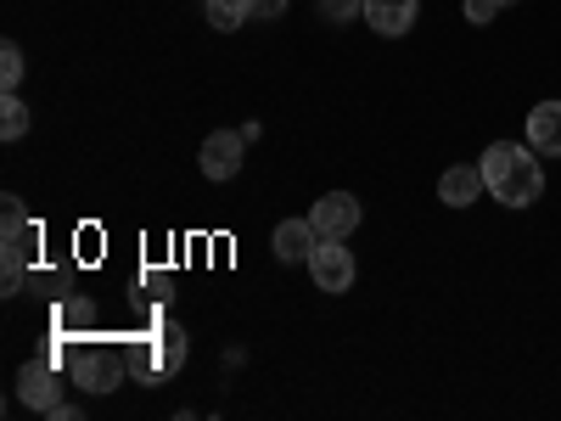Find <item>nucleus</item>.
<instances>
[{
	"label": "nucleus",
	"mask_w": 561,
	"mask_h": 421,
	"mask_svg": "<svg viewBox=\"0 0 561 421\" xmlns=\"http://www.w3.org/2000/svg\"><path fill=\"white\" fill-rule=\"evenodd\" d=\"M248 18H253V7H248V0H208V23H214L219 34H237Z\"/></svg>",
	"instance_id": "nucleus-14"
},
{
	"label": "nucleus",
	"mask_w": 561,
	"mask_h": 421,
	"mask_svg": "<svg viewBox=\"0 0 561 421\" xmlns=\"http://www.w3.org/2000/svg\"><path fill=\"white\" fill-rule=\"evenodd\" d=\"M68 365H73L79 388H90V394H113L124 377V365L113 354H96V349H68Z\"/></svg>",
	"instance_id": "nucleus-8"
},
{
	"label": "nucleus",
	"mask_w": 561,
	"mask_h": 421,
	"mask_svg": "<svg viewBox=\"0 0 561 421\" xmlns=\"http://www.w3.org/2000/svg\"><path fill=\"white\" fill-rule=\"evenodd\" d=\"M483 192H489V185H483V169H472V163H449L444 180H438V197H444L449 208H472Z\"/></svg>",
	"instance_id": "nucleus-10"
},
{
	"label": "nucleus",
	"mask_w": 561,
	"mask_h": 421,
	"mask_svg": "<svg viewBox=\"0 0 561 421\" xmlns=\"http://www.w3.org/2000/svg\"><path fill=\"white\" fill-rule=\"evenodd\" d=\"M18 399H23L28 410H45V416H51V410L62 405V377H57V365L28 360V365L18 371Z\"/></svg>",
	"instance_id": "nucleus-6"
},
{
	"label": "nucleus",
	"mask_w": 561,
	"mask_h": 421,
	"mask_svg": "<svg viewBox=\"0 0 561 421\" xmlns=\"http://www.w3.org/2000/svg\"><path fill=\"white\" fill-rule=\"evenodd\" d=\"M0 237H7V242H0L7 259H34V248H39V225L28 219V208L18 197L0 203Z\"/></svg>",
	"instance_id": "nucleus-7"
},
{
	"label": "nucleus",
	"mask_w": 561,
	"mask_h": 421,
	"mask_svg": "<svg viewBox=\"0 0 561 421\" xmlns=\"http://www.w3.org/2000/svg\"><path fill=\"white\" fill-rule=\"evenodd\" d=\"M28 135V102L18 90H7V102H0V140H23Z\"/></svg>",
	"instance_id": "nucleus-13"
},
{
	"label": "nucleus",
	"mask_w": 561,
	"mask_h": 421,
	"mask_svg": "<svg viewBox=\"0 0 561 421\" xmlns=\"http://www.w3.org/2000/svg\"><path fill=\"white\" fill-rule=\"evenodd\" d=\"M528 147L545 158H561V102L528 107Z\"/></svg>",
	"instance_id": "nucleus-12"
},
{
	"label": "nucleus",
	"mask_w": 561,
	"mask_h": 421,
	"mask_svg": "<svg viewBox=\"0 0 561 421\" xmlns=\"http://www.w3.org/2000/svg\"><path fill=\"white\" fill-rule=\"evenodd\" d=\"M415 12H421V0H365V23L377 29V34H388V39L410 34L415 29Z\"/></svg>",
	"instance_id": "nucleus-9"
},
{
	"label": "nucleus",
	"mask_w": 561,
	"mask_h": 421,
	"mask_svg": "<svg viewBox=\"0 0 561 421\" xmlns=\"http://www.w3.org/2000/svg\"><path fill=\"white\" fill-rule=\"evenodd\" d=\"M494 12H500V0H466V23H494Z\"/></svg>",
	"instance_id": "nucleus-19"
},
{
	"label": "nucleus",
	"mask_w": 561,
	"mask_h": 421,
	"mask_svg": "<svg viewBox=\"0 0 561 421\" xmlns=\"http://www.w3.org/2000/svg\"><path fill=\"white\" fill-rule=\"evenodd\" d=\"M478 169H483L489 197L505 203V208H528V203L545 197V169H539L534 147H517V140H494Z\"/></svg>",
	"instance_id": "nucleus-1"
},
{
	"label": "nucleus",
	"mask_w": 561,
	"mask_h": 421,
	"mask_svg": "<svg viewBox=\"0 0 561 421\" xmlns=\"http://www.w3.org/2000/svg\"><path fill=\"white\" fill-rule=\"evenodd\" d=\"M309 219H314L320 237H337V242H348L354 230H359V219H365V208H359V197H348V192H325V197L309 208Z\"/></svg>",
	"instance_id": "nucleus-4"
},
{
	"label": "nucleus",
	"mask_w": 561,
	"mask_h": 421,
	"mask_svg": "<svg viewBox=\"0 0 561 421\" xmlns=\"http://www.w3.org/2000/svg\"><path fill=\"white\" fill-rule=\"evenodd\" d=\"M325 23H348V18H365V0H320Z\"/></svg>",
	"instance_id": "nucleus-17"
},
{
	"label": "nucleus",
	"mask_w": 561,
	"mask_h": 421,
	"mask_svg": "<svg viewBox=\"0 0 561 421\" xmlns=\"http://www.w3.org/2000/svg\"><path fill=\"white\" fill-rule=\"evenodd\" d=\"M242 147H248L242 129H214V135L203 140V152H197L203 174H208V180H237V174H242Z\"/></svg>",
	"instance_id": "nucleus-5"
},
{
	"label": "nucleus",
	"mask_w": 561,
	"mask_h": 421,
	"mask_svg": "<svg viewBox=\"0 0 561 421\" xmlns=\"http://www.w3.org/2000/svg\"><path fill=\"white\" fill-rule=\"evenodd\" d=\"M309 275H314L320 293H348L354 287V253H348V242L320 237L314 253H309Z\"/></svg>",
	"instance_id": "nucleus-3"
},
{
	"label": "nucleus",
	"mask_w": 561,
	"mask_h": 421,
	"mask_svg": "<svg viewBox=\"0 0 561 421\" xmlns=\"http://www.w3.org/2000/svg\"><path fill=\"white\" fill-rule=\"evenodd\" d=\"M90 320H96V304H90V298H62V309H57L62 332H84Z\"/></svg>",
	"instance_id": "nucleus-15"
},
{
	"label": "nucleus",
	"mask_w": 561,
	"mask_h": 421,
	"mask_svg": "<svg viewBox=\"0 0 561 421\" xmlns=\"http://www.w3.org/2000/svg\"><path fill=\"white\" fill-rule=\"evenodd\" d=\"M180 365H185V332H180L174 320L158 326L152 338L135 343V371H140V383H163V377H174Z\"/></svg>",
	"instance_id": "nucleus-2"
},
{
	"label": "nucleus",
	"mask_w": 561,
	"mask_h": 421,
	"mask_svg": "<svg viewBox=\"0 0 561 421\" xmlns=\"http://www.w3.org/2000/svg\"><path fill=\"white\" fill-rule=\"evenodd\" d=\"M314 242H320L314 219H280L275 225V259H287V264H309Z\"/></svg>",
	"instance_id": "nucleus-11"
},
{
	"label": "nucleus",
	"mask_w": 561,
	"mask_h": 421,
	"mask_svg": "<svg viewBox=\"0 0 561 421\" xmlns=\"http://www.w3.org/2000/svg\"><path fill=\"white\" fill-rule=\"evenodd\" d=\"M0 79H7V90H18V84H23V52H18L12 39L0 45Z\"/></svg>",
	"instance_id": "nucleus-16"
},
{
	"label": "nucleus",
	"mask_w": 561,
	"mask_h": 421,
	"mask_svg": "<svg viewBox=\"0 0 561 421\" xmlns=\"http://www.w3.org/2000/svg\"><path fill=\"white\" fill-rule=\"evenodd\" d=\"M248 7H253V18H259V23H275V18H287L293 0H248Z\"/></svg>",
	"instance_id": "nucleus-18"
},
{
	"label": "nucleus",
	"mask_w": 561,
	"mask_h": 421,
	"mask_svg": "<svg viewBox=\"0 0 561 421\" xmlns=\"http://www.w3.org/2000/svg\"><path fill=\"white\" fill-rule=\"evenodd\" d=\"M500 7H517V0H500Z\"/></svg>",
	"instance_id": "nucleus-20"
}]
</instances>
